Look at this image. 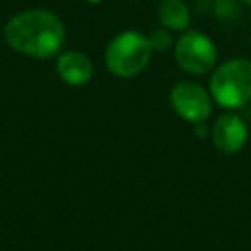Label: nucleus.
<instances>
[{"label":"nucleus","mask_w":251,"mask_h":251,"mask_svg":"<svg viewBox=\"0 0 251 251\" xmlns=\"http://www.w3.org/2000/svg\"><path fill=\"white\" fill-rule=\"evenodd\" d=\"M4 41L20 55L51 59L65 43V25L57 14L45 8H29L14 14L4 25Z\"/></svg>","instance_id":"nucleus-1"},{"label":"nucleus","mask_w":251,"mask_h":251,"mask_svg":"<svg viewBox=\"0 0 251 251\" xmlns=\"http://www.w3.org/2000/svg\"><path fill=\"white\" fill-rule=\"evenodd\" d=\"M210 94L222 108L237 110L251 100V61L235 57L212 71Z\"/></svg>","instance_id":"nucleus-2"},{"label":"nucleus","mask_w":251,"mask_h":251,"mask_svg":"<svg viewBox=\"0 0 251 251\" xmlns=\"http://www.w3.org/2000/svg\"><path fill=\"white\" fill-rule=\"evenodd\" d=\"M151 53L153 47L149 37L127 29L110 39L106 47V67L114 76L131 78L149 65Z\"/></svg>","instance_id":"nucleus-3"},{"label":"nucleus","mask_w":251,"mask_h":251,"mask_svg":"<svg viewBox=\"0 0 251 251\" xmlns=\"http://www.w3.org/2000/svg\"><path fill=\"white\" fill-rule=\"evenodd\" d=\"M173 47L176 65L190 75H206L216 67L218 49L202 31H184Z\"/></svg>","instance_id":"nucleus-4"},{"label":"nucleus","mask_w":251,"mask_h":251,"mask_svg":"<svg viewBox=\"0 0 251 251\" xmlns=\"http://www.w3.org/2000/svg\"><path fill=\"white\" fill-rule=\"evenodd\" d=\"M212 94L196 82L182 80L171 88V106L186 122L200 124L212 114Z\"/></svg>","instance_id":"nucleus-5"},{"label":"nucleus","mask_w":251,"mask_h":251,"mask_svg":"<svg viewBox=\"0 0 251 251\" xmlns=\"http://www.w3.org/2000/svg\"><path fill=\"white\" fill-rule=\"evenodd\" d=\"M245 141H247V126L237 114L226 112L214 122V126H212V143L222 153L233 155V153L243 149Z\"/></svg>","instance_id":"nucleus-6"},{"label":"nucleus","mask_w":251,"mask_h":251,"mask_svg":"<svg viewBox=\"0 0 251 251\" xmlns=\"http://www.w3.org/2000/svg\"><path fill=\"white\" fill-rule=\"evenodd\" d=\"M55 71L65 84L82 86V84L90 82V78L94 75V65L86 53L71 49V51L59 53L57 63H55Z\"/></svg>","instance_id":"nucleus-7"},{"label":"nucleus","mask_w":251,"mask_h":251,"mask_svg":"<svg viewBox=\"0 0 251 251\" xmlns=\"http://www.w3.org/2000/svg\"><path fill=\"white\" fill-rule=\"evenodd\" d=\"M157 20L171 31H186L190 25V10L182 0H161L157 6Z\"/></svg>","instance_id":"nucleus-8"},{"label":"nucleus","mask_w":251,"mask_h":251,"mask_svg":"<svg viewBox=\"0 0 251 251\" xmlns=\"http://www.w3.org/2000/svg\"><path fill=\"white\" fill-rule=\"evenodd\" d=\"M149 43H151V47H153V51H165V49H169L171 45H175V41H173V35H171V29H167V27H157V29H153L149 35Z\"/></svg>","instance_id":"nucleus-9"},{"label":"nucleus","mask_w":251,"mask_h":251,"mask_svg":"<svg viewBox=\"0 0 251 251\" xmlns=\"http://www.w3.org/2000/svg\"><path fill=\"white\" fill-rule=\"evenodd\" d=\"M84 2H88V4H98V2H102V0H84Z\"/></svg>","instance_id":"nucleus-10"},{"label":"nucleus","mask_w":251,"mask_h":251,"mask_svg":"<svg viewBox=\"0 0 251 251\" xmlns=\"http://www.w3.org/2000/svg\"><path fill=\"white\" fill-rule=\"evenodd\" d=\"M243 4H247V6H251V0H241Z\"/></svg>","instance_id":"nucleus-11"}]
</instances>
